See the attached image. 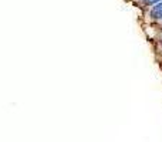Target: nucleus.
<instances>
[{"label": "nucleus", "mask_w": 162, "mask_h": 142, "mask_svg": "<svg viewBox=\"0 0 162 142\" xmlns=\"http://www.w3.org/2000/svg\"><path fill=\"white\" fill-rule=\"evenodd\" d=\"M151 17L152 19H162V2L161 3H156L155 6L152 7Z\"/></svg>", "instance_id": "nucleus-1"}, {"label": "nucleus", "mask_w": 162, "mask_h": 142, "mask_svg": "<svg viewBox=\"0 0 162 142\" xmlns=\"http://www.w3.org/2000/svg\"><path fill=\"white\" fill-rule=\"evenodd\" d=\"M162 0H144V3L146 6H152V4H156V3H161Z\"/></svg>", "instance_id": "nucleus-2"}]
</instances>
